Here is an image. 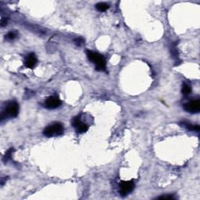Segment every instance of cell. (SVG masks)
Wrapping results in <instances>:
<instances>
[{
    "mask_svg": "<svg viewBox=\"0 0 200 200\" xmlns=\"http://www.w3.org/2000/svg\"><path fill=\"white\" fill-rule=\"evenodd\" d=\"M17 33L16 32V31H10V32H9L7 34V35L6 36V38H7L8 40H14V38L17 37Z\"/></svg>",
    "mask_w": 200,
    "mask_h": 200,
    "instance_id": "4fadbf2b",
    "label": "cell"
},
{
    "mask_svg": "<svg viewBox=\"0 0 200 200\" xmlns=\"http://www.w3.org/2000/svg\"><path fill=\"white\" fill-rule=\"evenodd\" d=\"M72 125L78 133H84L89 129V126L84 124V122H82L78 116L73 118V121H72Z\"/></svg>",
    "mask_w": 200,
    "mask_h": 200,
    "instance_id": "5b68a950",
    "label": "cell"
},
{
    "mask_svg": "<svg viewBox=\"0 0 200 200\" xmlns=\"http://www.w3.org/2000/svg\"><path fill=\"white\" fill-rule=\"evenodd\" d=\"M63 131L64 128H63V124L60 123H53L45 128V130L43 131V134L46 137H54V136L61 135L63 133Z\"/></svg>",
    "mask_w": 200,
    "mask_h": 200,
    "instance_id": "3957f363",
    "label": "cell"
},
{
    "mask_svg": "<svg viewBox=\"0 0 200 200\" xmlns=\"http://www.w3.org/2000/svg\"><path fill=\"white\" fill-rule=\"evenodd\" d=\"M95 8H96V9L98 11L104 12V11H106L110 8V6L105 3H99L95 5Z\"/></svg>",
    "mask_w": 200,
    "mask_h": 200,
    "instance_id": "9c48e42d",
    "label": "cell"
},
{
    "mask_svg": "<svg viewBox=\"0 0 200 200\" xmlns=\"http://www.w3.org/2000/svg\"><path fill=\"white\" fill-rule=\"evenodd\" d=\"M8 23V18H3L1 20V25L3 27L6 26Z\"/></svg>",
    "mask_w": 200,
    "mask_h": 200,
    "instance_id": "2e32d148",
    "label": "cell"
},
{
    "mask_svg": "<svg viewBox=\"0 0 200 200\" xmlns=\"http://www.w3.org/2000/svg\"><path fill=\"white\" fill-rule=\"evenodd\" d=\"M37 63V58L36 56L34 53L28 54L24 60V65L28 68H33Z\"/></svg>",
    "mask_w": 200,
    "mask_h": 200,
    "instance_id": "ba28073f",
    "label": "cell"
},
{
    "mask_svg": "<svg viewBox=\"0 0 200 200\" xmlns=\"http://www.w3.org/2000/svg\"><path fill=\"white\" fill-rule=\"evenodd\" d=\"M83 42H84V40L81 38H78L75 40V43H76L78 46H81V45L83 44Z\"/></svg>",
    "mask_w": 200,
    "mask_h": 200,
    "instance_id": "5bb4252c",
    "label": "cell"
},
{
    "mask_svg": "<svg viewBox=\"0 0 200 200\" xmlns=\"http://www.w3.org/2000/svg\"><path fill=\"white\" fill-rule=\"evenodd\" d=\"M87 56L89 60L95 64V68L99 71H105L106 65H105V60H104L103 57L97 52H92L90 50H87Z\"/></svg>",
    "mask_w": 200,
    "mask_h": 200,
    "instance_id": "6da1fadb",
    "label": "cell"
},
{
    "mask_svg": "<svg viewBox=\"0 0 200 200\" xmlns=\"http://www.w3.org/2000/svg\"><path fill=\"white\" fill-rule=\"evenodd\" d=\"M19 113V105L16 102H9L6 104L1 114V119L16 117Z\"/></svg>",
    "mask_w": 200,
    "mask_h": 200,
    "instance_id": "7a4b0ae2",
    "label": "cell"
},
{
    "mask_svg": "<svg viewBox=\"0 0 200 200\" xmlns=\"http://www.w3.org/2000/svg\"><path fill=\"white\" fill-rule=\"evenodd\" d=\"M134 188V184L132 181H122L121 184V195L122 196H127V194L133 191Z\"/></svg>",
    "mask_w": 200,
    "mask_h": 200,
    "instance_id": "8992f818",
    "label": "cell"
},
{
    "mask_svg": "<svg viewBox=\"0 0 200 200\" xmlns=\"http://www.w3.org/2000/svg\"><path fill=\"white\" fill-rule=\"evenodd\" d=\"M184 109L187 112H189L191 113H199L200 110V101L199 100H196L187 102L184 105Z\"/></svg>",
    "mask_w": 200,
    "mask_h": 200,
    "instance_id": "277c9868",
    "label": "cell"
},
{
    "mask_svg": "<svg viewBox=\"0 0 200 200\" xmlns=\"http://www.w3.org/2000/svg\"><path fill=\"white\" fill-rule=\"evenodd\" d=\"M192 92V88L189 84H184L182 86V93L184 95H188Z\"/></svg>",
    "mask_w": 200,
    "mask_h": 200,
    "instance_id": "30bf717a",
    "label": "cell"
},
{
    "mask_svg": "<svg viewBox=\"0 0 200 200\" xmlns=\"http://www.w3.org/2000/svg\"><path fill=\"white\" fill-rule=\"evenodd\" d=\"M183 125H185L186 128L191 131H196V132H199V125H193V124H188V123H185V124H182Z\"/></svg>",
    "mask_w": 200,
    "mask_h": 200,
    "instance_id": "8fae6325",
    "label": "cell"
},
{
    "mask_svg": "<svg viewBox=\"0 0 200 200\" xmlns=\"http://www.w3.org/2000/svg\"><path fill=\"white\" fill-rule=\"evenodd\" d=\"M60 105H61V101L57 96L49 97L45 102V105L46 108L50 109V110L58 108Z\"/></svg>",
    "mask_w": 200,
    "mask_h": 200,
    "instance_id": "52a82bcc",
    "label": "cell"
},
{
    "mask_svg": "<svg viewBox=\"0 0 200 200\" xmlns=\"http://www.w3.org/2000/svg\"><path fill=\"white\" fill-rule=\"evenodd\" d=\"M159 199H174V197L172 196H160V197L158 198Z\"/></svg>",
    "mask_w": 200,
    "mask_h": 200,
    "instance_id": "9a60e30c",
    "label": "cell"
},
{
    "mask_svg": "<svg viewBox=\"0 0 200 200\" xmlns=\"http://www.w3.org/2000/svg\"><path fill=\"white\" fill-rule=\"evenodd\" d=\"M14 152V149L12 148L9 149V150H7L6 153V154H5L4 157H3V161H4V162H6V161H8L9 159H10V158H11V156H12V154Z\"/></svg>",
    "mask_w": 200,
    "mask_h": 200,
    "instance_id": "7c38bea8",
    "label": "cell"
}]
</instances>
